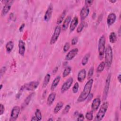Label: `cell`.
Listing matches in <instances>:
<instances>
[{
	"label": "cell",
	"mask_w": 121,
	"mask_h": 121,
	"mask_svg": "<svg viewBox=\"0 0 121 121\" xmlns=\"http://www.w3.org/2000/svg\"><path fill=\"white\" fill-rule=\"evenodd\" d=\"M93 83V79L90 78L88 79V81L86 83L84 88L80 95L78 96L77 102L78 103H81L85 101L89 95L92 89V87Z\"/></svg>",
	"instance_id": "6da1fadb"
},
{
	"label": "cell",
	"mask_w": 121,
	"mask_h": 121,
	"mask_svg": "<svg viewBox=\"0 0 121 121\" xmlns=\"http://www.w3.org/2000/svg\"><path fill=\"white\" fill-rule=\"evenodd\" d=\"M109 103L108 102L106 101L103 103L102 105L101 106L95 118V121H101L105 115V113L107 111L108 108Z\"/></svg>",
	"instance_id": "7a4b0ae2"
},
{
	"label": "cell",
	"mask_w": 121,
	"mask_h": 121,
	"mask_svg": "<svg viewBox=\"0 0 121 121\" xmlns=\"http://www.w3.org/2000/svg\"><path fill=\"white\" fill-rule=\"evenodd\" d=\"M104 54H105V64L108 68H109L111 67L112 65V59H113V53H112V48L109 45H108L105 48Z\"/></svg>",
	"instance_id": "3957f363"
},
{
	"label": "cell",
	"mask_w": 121,
	"mask_h": 121,
	"mask_svg": "<svg viewBox=\"0 0 121 121\" xmlns=\"http://www.w3.org/2000/svg\"><path fill=\"white\" fill-rule=\"evenodd\" d=\"M105 49V37L104 35H102L99 40L98 44V51L99 52V58L100 60L103 58Z\"/></svg>",
	"instance_id": "277c9868"
},
{
	"label": "cell",
	"mask_w": 121,
	"mask_h": 121,
	"mask_svg": "<svg viewBox=\"0 0 121 121\" xmlns=\"http://www.w3.org/2000/svg\"><path fill=\"white\" fill-rule=\"evenodd\" d=\"M39 82L36 81H31L25 84L20 88V91H34L39 86Z\"/></svg>",
	"instance_id": "5b68a950"
},
{
	"label": "cell",
	"mask_w": 121,
	"mask_h": 121,
	"mask_svg": "<svg viewBox=\"0 0 121 121\" xmlns=\"http://www.w3.org/2000/svg\"><path fill=\"white\" fill-rule=\"evenodd\" d=\"M60 32H61L60 26H57L55 27L54 33L51 37V38L50 41V43L51 44H53L56 43V42L57 41L58 39L59 36H60Z\"/></svg>",
	"instance_id": "8992f818"
},
{
	"label": "cell",
	"mask_w": 121,
	"mask_h": 121,
	"mask_svg": "<svg viewBox=\"0 0 121 121\" xmlns=\"http://www.w3.org/2000/svg\"><path fill=\"white\" fill-rule=\"evenodd\" d=\"M20 112V108L18 106H14L11 111L10 117V121H13L17 119Z\"/></svg>",
	"instance_id": "52a82bcc"
},
{
	"label": "cell",
	"mask_w": 121,
	"mask_h": 121,
	"mask_svg": "<svg viewBox=\"0 0 121 121\" xmlns=\"http://www.w3.org/2000/svg\"><path fill=\"white\" fill-rule=\"evenodd\" d=\"M73 82V79L72 78H69L62 85L60 91L62 93H64L67 91L71 86Z\"/></svg>",
	"instance_id": "ba28073f"
},
{
	"label": "cell",
	"mask_w": 121,
	"mask_h": 121,
	"mask_svg": "<svg viewBox=\"0 0 121 121\" xmlns=\"http://www.w3.org/2000/svg\"><path fill=\"white\" fill-rule=\"evenodd\" d=\"M111 74L109 73L106 78V81H105V84L104 87V95H103V97L104 99H105L107 97L109 90V87H110V82H111Z\"/></svg>",
	"instance_id": "9c48e42d"
},
{
	"label": "cell",
	"mask_w": 121,
	"mask_h": 121,
	"mask_svg": "<svg viewBox=\"0 0 121 121\" xmlns=\"http://www.w3.org/2000/svg\"><path fill=\"white\" fill-rule=\"evenodd\" d=\"M52 11H53V6L52 5V4H50L48 9H47L44 16V20L45 21L48 22L50 20L52 17Z\"/></svg>",
	"instance_id": "30bf717a"
},
{
	"label": "cell",
	"mask_w": 121,
	"mask_h": 121,
	"mask_svg": "<svg viewBox=\"0 0 121 121\" xmlns=\"http://www.w3.org/2000/svg\"><path fill=\"white\" fill-rule=\"evenodd\" d=\"M13 2H14L13 0H9V1L8 3L5 4L2 10V12H1L2 16H5L6 14L8 13V12L10 9Z\"/></svg>",
	"instance_id": "8fae6325"
},
{
	"label": "cell",
	"mask_w": 121,
	"mask_h": 121,
	"mask_svg": "<svg viewBox=\"0 0 121 121\" xmlns=\"http://www.w3.org/2000/svg\"><path fill=\"white\" fill-rule=\"evenodd\" d=\"M78 52V48H74V49L70 50L66 55L65 60H71L77 54Z\"/></svg>",
	"instance_id": "7c38bea8"
},
{
	"label": "cell",
	"mask_w": 121,
	"mask_h": 121,
	"mask_svg": "<svg viewBox=\"0 0 121 121\" xmlns=\"http://www.w3.org/2000/svg\"><path fill=\"white\" fill-rule=\"evenodd\" d=\"M89 13V9L88 7L85 6L82 8L80 12V18L82 20L85 19L88 15Z\"/></svg>",
	"instance_id": "4fadbf2b"
},
{
	"label": "cell",
	"mask_w": 121,
	"mask_h": 121,
	"mask_svg": "<svg viewBox=\"0 0 121 121\" xmlns=\"http://www.w3.org/2000/svg\"><path fill=\"white\" fill-rule=\"evenodd\" d=\"M101 104V100L99 98H95L92 103L91 104V108L92 111H96L99 107L100 106Z\"/></svg>",
	"instance_id": "5bb4252c"
},
{
	"label": "cell",
	"mask_w": 121,
	"mask_h": 121,
	"mask_svg": "<svg viewBox=\"0 0 121 121\" xmlns=\"http://www.w3.org/2000/svg\"><path fill=\"white\" fill-rule=\"evenodd\" d=\"M116 18V16L115 14L113 13H110L107 17V23L108 26L112 25L115 21Z\"/></svg>",
	"instance_id": "9a60e30c"
},
{
	"label": "cell",
	"mask_w": 121,
	"mask_h": 121,
	"mask_svg": "<svg viewBox=\"0 0 121 121\" xmlns=\"http://www.w3.org/2000/svg\"><path fill=\"white\" fill-rule=\"evenodd\" d=\"M18 48H19V50H18L19 53L21 56H24L25 52V50H26L25 43L22 40H20L18 41Z\"/></svg>",
	"instance_id": "2e32d148"
},
{
	"label": "cell",
	"mask_w": 121,
	"mask_h": 121,
	"mask_svg": "<svg viewBox=\"0 0 121 121\" xmlns=\"http://www.w3.org/2000/svg\"><path fill=\"white\" fill-rule=\"evenodd\" d=\"M86 77V71L85 69H81L78 73L77 79L80 82H82L85 80Z\"/></svg>",
	"instance_id": "e0dca14e"
},
{
	"label": "cell",
	"mask_w": 121,
	"mask_h": 121,
	"mask_svg": "<svg viewBox=\"0 0 121 121\" xmlns=\"http://www.w3.org/2000/svg\"><path fill=\"white\" fill-rule=\"evenodd\" d=\"M78 22V18L77 17H75L71 21L70 24V26H69V30L71 32L73 31L76 27H77Z\"/></svg>",
	"instance_id": "ac0fdd59"
},
{
	"label": "cell",
	"mask_w": 121,
	"mask_h": 121,
	"mask_svg": "<svg viewBox=\"0 0 121 121\" xmlns=\"http://www.w3.org/2000/svg\"><path fill=\"white\" fill-rule=\"evenodd\" d=\"M71 18L70 16H68L64 20L62 26V29L63 31H65L68 28L69 25L71 21Z\"/></svg>",
	"instance_id": "d6986e66"
},
{
	"label": "cell",
	"mask_w": 121,
	"mask_h": 121,
	"mask_svg": "<svg viewBox=\"0 0 121 121\" xmlns=\"http://www.w3.org/2000/svg\"><path fill=\"white\" fill-rule=\"evenodd\" d=\"M55 97H56V94L54 92L51 93L47 99V104L48 105L50 106L51 105L53 102H54L55 99Z\"/></svg>",
	"instance_id": "ffe728a7"
},
{
	"label": "cell",
	"mask_w": 121,
	"mask_h": 121,
	"mask_svg": "<svg viewBox=\"0 0 121 121\" xmlns=\"http://www.w3.org/2000/svg\"><path fill=\"white\" fill-rule=\"evenodd\" d=\"M60 76H57L54 79V80H53L52 83V85H51V90L52 91H53L55 88L57 87V86H58L60 81Z\"/></svg>",
	"instance_id": "44dd1931"
},
{
	"label": "cell",
	"mask_w": 121,
	"mask_h": 121,
	"mask_svg": "<svg viewBox=\"0 0 121 121\" xmlns=\"http://www.w3.org/2000/svg\"><path fill=\"white\" fill-rule=\"evenodd\" d=\"M34 94V93H32L31 94L29 95L26 98V99H25V100L24 101V103L22 104V109H24L25 107H26L29 104V103H30V101H31V99H32Z\"/></svg>",
	"instance_id": "7402d4cb"
},
{
	"label": "cell",
	"mask_w": 121,
	"mask_h": 121,
	"mask_svg": "<svg viewBox=\"0 0 121 121\" xmlns=\"http://www.w3.org/2000/svg\"><path fill=\"white\" fill-rule=\"evenodd\" d=\"M51 78V76L50 74L49 73H47L46 74V75L44 77L43 82V85L42 86L43 88L45 87L48 84L49 82H50Z\"/></svg>",
	"instance_id": "603a6c76"
},
{
	"label": "cell",
	"mask_w": 121,
	"mask_h": 121,
	"mask_svg": "<svg viewBox=\"0 0 121 121\" xmlns=\"http://www.w3.org/2000/svg\"><path fill=\"white\" fill-rule=\"evenodd\" d=\"M6 49L8 53H10L14 47V43L12 41L8 42L6 44Z\"/></svg>",
	"instance_id": "cb8c5ba5"
},
{
	"label": "cell",
	"mask_w": 121,
	"mask_h": 121,
	"mask_svg": "<svg viewBox=\"0 0 121 121\" xmlns=\"http://www.w3.org/2000/svg\"><path fill=\"white\" fill-rule=\"evenodd\" d=\"M63 106V103L62 102H59L57 104L55 107L54 108V113H57L62 108Z\"/></svg>",
	"instance_id": "d4e9b609"
},
{
	"label": "cell",
	"mask_w": 121,
	"mask_h": 121,
	"mask_svg": "<svg viewBox=\"0 0 121 121\" xmlns=\"http://www.w3.org/2000/svg\"><path fill=\"white\" fill-rule=\"evenodd\" d=\"M109 41L111 43H114L117 41V35L115 33L112 32H111L109 36Z\"/></svg>",
	"instance_id": "484cf974"
},
{
	"label": "cell",
	"mask_w": 121,
	"mask_h": 121,
	"mask_svg": "<svg viewBox=\"0 0 121 121\" xmlns=\"http://www.w3.org/2000/svg\"><path fill=\"white\" fill-rule=\"evenodd\" d=\"M66 14V10H65L62 12V13L60 15V16H59V17L58 18L57 21V23L58 24H60L62 22L64 18H65Z\"/></svg>",
	"instance_id": "4316f807"
},
{
	"label": "cell",
	"mask_w": 121,
	"mask_h": 121,
	"mask_svg": "<svg viewBox=\"0 0 121 121\" xmlns=\"http://www.w3.org/2000/svg\"><path fill=\"white\" fill-rule=\"evenodd\" d=\"M90 56V54L89 53H86L85 55V56L82 58V61H81V63H82V65L85 66L86 64V63H87V62L88 61V60H89V58Z\"/></svg>",
	"instance_id": "83f0119b"
},
{
	"label": "cell",
	"mask_w": 121,
	"mask_h": 121,
	"mask_svg": "<svg viewBox=\"0 0 121 121\" xmlns=\"http://www.w3.org/2000/svg\"><path fill=\"white\" fill-rule=\"evenodd\" d=\"M105 66H106V64H105V61L101 62L97 68V71L98 72H101L104 70Z\"/></svg>",
	"instance_id": "f1b7e54d"
},
{
	"label": "cell",
	"mask_w": 121,
	"mask_h": 121,
	"mask_svg": "<svg viewBox=\"0 0 121 121\" xmlns=\"http://www.w3.org/2000/svg\"><path fill=\"white\" fill-rule=\"evenodd\" d=\"M71 70V68L70 67H68L65 69L64 70L63 73H62V76L63 78H65L67 76H68L70 73Z\"/></svg>",
	"instance_id": "f546056e"
},
{
	"label": "cell",
	"mask_w": 121,
	"mask_h": 121,
	"mask_svg": "<svg viewBox=\"0 0 121 121\" xmlns=\"http://www.w3.org/2000/svg\"><path fill=\"white\" fill-rule=\"evenodd\" d=\"M35 116L37 118L38 121H40L42 119V113L40 111V110L38 109H37L35 112Z\"/></svg>",
	"instance_id": "4dcf8cb0"
},
{
	"label": "cell",
	"mask_w": 121,
	"mask_h": 121,
	"mask_svg": "<svg viewBox=\"0 0 121 121\" xmlns=\"http://www.w3.org/2000/svg\"><path fill=\"white\" fill-rule=\"evenodd\" d=\"M86 118L88 121L92 120L93 118V114L92 112H88L86 114Z\"/></svg>",
	"instance_id": "1f68e13d"
},
{
	"label": "cell",
	"mask_w": 121,
	"mask_h": 121,
	"mask_svg": "<svg viewBox=\"0 0 121 121\" xmlns=\"http://www.w3.org/2000/svg\"><path fill=\"white\" fill-rule=\"evenodd\" d=\"M94 69L93 67H91L90 69L88 70V74H87V78L88 79H89L91 78L93 76V75L94 74Z\"/></svg>",
	"instance_id": "d6a6232c"
},
{
	"label": "cell",
	"mask_w": 121,
	"mask_h": 121,
	"mask_svg": "<svg viewBox=\"0 0 121 121\" xmlns=\"http://www.w3.org/2000/svg\"><path fill=\"white\" fill-rule=\"evenodd\" d=\"M79 88V84L78 82H76L73 86L72 87V91L74 93H76L78 91V89Z\"/></svg>",
	"instance_id": "836d02e7"
},
{
	"label": "cell",
	"mask_w": 121,
	"mask_h": 121,
	"mask_svg": "<svg viewBox=\"0 0 121 121\" xmlns=\"http://www.w3.org/2000/svg\"><path fill=\"white\" fill-rule=\"evenodd\" d=\"M70 109V105L69 104H67L66 105V106L65 107L64 110L62 111V113L63 114H67V113L69 112V110Z\"/></svg>",
	"instance_id": "e575fe53"
},
{
	"label": "cell",
	"mask_w": 121,
	"mask_h": 121,
	"mask_svg": "<svg viewBox=\"0 0 121 121\" xmlns=\"http://www.w3.org/2000/svg\"><path fill=\"white\" fill-rule=\"evenodd\" d=\"M84 27V24L82 22H81L79 25L78 26L77 29V32L78 33H80L83 29Z\"/></svg>",
	"instance_id": "d590c367"
},
{
	"label": "cell",
	"mask_w": 121,
	"mask_h": 121,
	"mask_svg": "<svg viewBox=\"0 0 121 121\" xmlns=\"http://www.w3.org/2000/svg\"><path fill=\"white\" fill-rule=\"evenodd\" d=\"M70 48V44L68 42H67L65 43L64 46H63V51L64 52H67L69 49Z\"/></svg>",
	"instance_id": "8d00e7d4"
},
{
	"label": "cell",
	"mask_w": 121,
	"mask_h": 121,
	"mask_svg": "<svg viewBox=\"0 0 121 121\" xmlns=\"http://www.w3.org/2000/svg\"><path fill=\"white\" fill-rule=\"evenodd\" d=\"M4 111H5V107H4V106L0 104V115H2L4 112Z\"/></svg>",
	"instance_id": "74e56055"
},
{
	"label": "cell",
	"mask_w": 121,
	"mask_h": 121,
	"mask_svg": "<svg viewBox=\"0 0 121 121\" xmlns=\"http://www.w3.org/2000/svg\"><path fill=\"white\" fill-rule=\"evenodd\" d=\"M93 0H85V6L86 7H88L92 5V3H93Z\"/></svg>",
	"instance_id": "f35d334b"
},
{
	"label": "cell",
	"mask_w": 121,
	"mask_h": 121,
	"mask_svg": "<svg viewBox=\"0 0 121 121\" xmlns=\"http://www.w3.org/2000/svg\"><path fill=\"white\" fill-rule=\"evenodd\" d=\"M78 41V38L77 37H74L71 40V44L72 45H75Z\"/></svg>",
	"instance_id": "ab89813d"
},
{
	"label": "cell",
	"mask_w": 121,
	"mask_h": 121,
	"mask_svg": "<svg viewBox=\"0 0 121 121\" xmlns=\"http://www.w3.org/2000/svg\"><path fill=\"white\" fill-rule=\"evenodd\" d=\"M84 120V117L83 114H79L78 116L77 121H83Z\"/></svg>",
	"instance_id": "60d3db41"
},
{
	"label": "cell",
	"mask_w": 121,
	"mask_h": 121,
	"mask_svg": "<svg viewBox=\"0 0 121 121\" xmlns=\"http://www.w3.org/2000/svg\"><path fill=\"white\" fill-rule=\"evenodd\" d=\"M25 24L24 23H23V24H22L21 25V26H20V27H19V31L20 32H22L23 31V29H24V27H25Z\"/></svg>",
	"instance_id": "b9f144b4"
},
{
	"label": "cell",
	"mask_w": 121,
	"mask_h": 121,
	"mask_svg": "<svg viewBox=\"0 0 121 121\" xmlns=\"http://www.w3.org/2000/svg\"><path fill=\"white\" fill-rule=\"evenodd\" d=\"M58 67H56L55 68H54V69H53V70H52V73L53 74H55L56 72H57V71H58Z\"/></svg>",
	"instance_id": "7bdbcfd3"
},
{
	"label": "cell",
	"mask_w": 121,
	"mask_h": 121,
	"mask_svg": "<svg viewBox=\"0 0 121 121\" xmlns=\"http://www.w3.org/2000/svg\"><path fill=\"white\" fill-rule=\"evenodd\" d=\"M32 121H38V119H37V118L35 117V116H33L32 118V119H31V120Z\"/></svg>",
	"instance_id": "ee69618b"
},
{
	"label": "cell",
	"mask_w": 121,
	"mask_h": 121,
	"mask_svg": "<svg viewBox=\"0 0 121 121\" xmlns=\"http://www.w3.org/2000/svg\"><path fill=\"white\" fill-rule=\"evenodd\" d=\"M121 74H119L118 76H117V79L119 81V82H121Z\"/></svg>",
	"instance_id": "f6af8a7d"
},
{
	"label": "cell",
	"mask_w": 121,
	"mask_h": 121,
	"mask_svg": "<svg viewBox=\"0 0 121 121\" xmlns=\"http://www.w3.org/2000/svg\"><path fill=\"white\" fill-rule=\"evenodd\" d=\"M116 1V0H109V2H111L112 3H115Z\"/></svg>",
	"instance_id": "bcb514c9"
},
{
	"label": "cell",
	"mask_w": 121,
	"mask_h": 121,
	"mask_svg": "<svg viewBox=\"0 0 121 121\" xmlns=\"http://www.w3.org/2000/svg\"><path fill=\"white\" fill-rule=\"evenodd\" d=\"M2 86H3V85H2V84H1V85H0V90L2 89Z\"/></svg>",
	"instance_id": "7dc6e473"
},
{
	"label": "cell",
	"mask_w": 121,
	"mask_h": 121,
	"mask_svg": "<svg viewBox=\"0 0 121 121\" xmlns=\"http://www.w3.org/2000/svg\"><path fill=\"white\" fill-rule=\"evenodd\" d=\"M120 27L119 28V35H121V33H120Z\"/></svg>",
	"instance_id": "c3c4849f"
},
{
	"label": "cell",
	"mask_w": 121,
	"mask_h": 121,
	"mask_svg": "<svg viewBox=\"0 0 121 121\" xmlns=\"http://www.w3.org/2000/svg\"><path fill=\"white\" fill-rule=\"evenodd\" d=\"M48 121H53V119H52V118H50L48 120Z\"/></svg>",
	"instance_id": "681fc988"
}]
</instances>
